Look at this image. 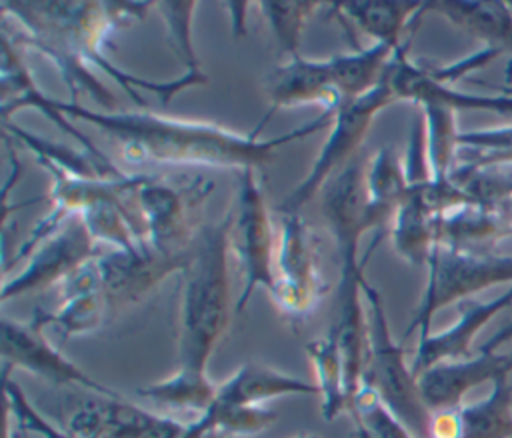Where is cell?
Returning a JSON list of instances; mask_svg holds the SVG:
<instances>
[{"mask_svg": "<svg viewBox=\"0 0 512 438\" xmlns=\"http://www.w3.org/2000/svg\"><path fill=\"white\" fill-rule=\"evenodd\" d=\"M512 374L510 352H496L480 348L462 360L440 362L418 376V388L430 412L460 408L464 396L484 384L494 382L498 376Z\"/></svg>", "mask_w": 512, "mask_h": 438, "instance_id": "cell-13", "label": "cell"}, {"mask_svg": "<svg viewBox=\"0 0 512 438\" xmlns=\"http://www.w3.org/2000/svg\"><path fill=\"white\" fill-rule=\"evenodd\" d=\"M456 160L474 168L512 166V124L460 132Z\"/></svg>", "mask_w": 512, "mask_h": 438, "instance_id": "cell-33", "label": "cell"}, {"mask_svg": "<svg viewBox=\"0 0 512 438\" xmlns=\"http://www.w3.org/2000/svg\"><path fill=\"white\" fill-rule=\"evenodd\" d=\"M278 414L268 406H228L214 402L204 414L188 422L182 438H206L210 434L248 438L266 432Z\"/></svg>", "mask_w": 512, "mask_h": 438, "instance_id": "cell-25", "label": "cell"}, {"mask_svg": "<svg viewBox=\"0 0 512 438\" xmlns=\"http://www.w3.org/2000/svg\"><path fill=\"white\" fill-rule=\"evenodd\" d=\"M512 304V284L492 300H464L458 304V318L454 324L440 332H428L426 336L418 338L414 358L410 362L412 372L416 378L440 364V362H452L472 356L470 348L476 338V334L504 308Z\"/></svg>", "mask_w": 512, "mask_h": 438, "instance_id": "cell-16", "label": "cell"}, {"mask_svg": "<svg viewBox=\"0 0 512 438\" xmlns=\"http://www.w3.org/2000/svg\"><path fill=\"white\" fill-rule=\"evenodd\" d=\"M24 430H20L12 420H10V416H8V420H6V438H24Z\"/></svg>", "mask_w": 512, "mask_h": 438, "instance_id": "cell-39", "label": "cell"}, {"mask_svg": "<svg viewBox=\"0 0 512 438\" xmlns=\"http://www.w3.org/2000/svg\"><path fill=\"white\" fill-rule=\"evenodd\" d=\"M92 258H96V242L82 218L72 216L58 232L42 240L30 252L26 266L16 276L4 278L0 300L6 304L8 300L28 292H36L52 284L58 286L66 276Z\"/></svg>", "mask_w": 512, "mask_h": 438, "instance_id": "cell-11", "label": "cell"}, {"mask_svg": "<svg viewBox=\"0 0 512 438\" xmlns=\"http://www.w3.org/2000/svg\"><path fill=\"white\" fill-rule=\"evenodd\" d=\"M368 318V350L362 384L372 386L384 406L410 430L414 438H430L432 412L422 400L418 378L406 362V352L392 336L380 292L362 278Z\"/></svg>", "mask_w": 512, "mask_h": 438, "instance_id": "cell-3", "label": "cell"}, {"mask_svg": "<svg viewBox=\"0 0 512 438\" xmlns=\"http://www.w3.org/2000/svg\"><path fill=\"white\" fill-rule=\"evenodd\" d=\"M110 396L94 394L82 400L68 416L64 432L70 438H102L106 422V400ZM122 398V396H120Z\"/></svg>", "mask_w": 512, "mask_h": 438, "instance_id": "cell-35", "label": "cell"}, {"mask_svg": "<svg viewBox=\"0 0 512 438\" xmlns=\"http://www.w3.org/2000/svg\"><path fill=\"white\" fill-rule=\"evenodd\" d=\"M196 2H156L154 8L164 20L168 42L174 48L178 60L184 64V72L200 74V62L192 42V20Z\"/></svg>", "mask_w": 512, "mask_h": 438, "instance_id": "cell-34", "label": "cell"}, {"mask_svg": "<svg viewBox=\"0 0 512 438\" xmlns=\"http://www.w3.org/2000/svg\"><path fill=\"white\" fill-rule=\"evenodd\" d=\"M230 216V252L236 256L244 274V286L234 312H242L256 288H266L268 294L272 292L276 274L272 218L256 170L238 172L236 202Z\"/></svg>", "mask_w": 512, "mask_h": 438, "instance_id": "cell-6", "label": "cell"}, {"mask_svg": "<svg viewBox=\"0 0 512 438\" xmlns=\"http://www.w3.org/2000/svg\"><path fill=\"white\" fill-rule=\"evenodd\" d=\"M428 434L430 438H462L460 408L432 412Z\"/></svg>", "mask_w": 512, "mask_h": 438, "instance_id": "cell-36", "label": "cell"}, {"mask_svg": "<svg viewBox=\"0 0 512 438\" xmlns=\"http://www.w3.org/2000/svg\"><path fill=\"white\" fill-rule=\"evenodd\" d=\"M0 328H2V362L6 370L10 368L24 370L52 384L80 386L100 396H110V398L122 396L118 390L102 384L100 380L90 376L84 368H80L70 358H66L56 346H52L50 340L44 336V328L32 318L28 322H22V320L2 316Z\"/></svg>", "mask_w": 512, "mask_h": 438, "instance_id": "cell-9", "label": "cell"}, {"mask_svg": "<svg viewBox=\"0 0 512 438\" xmlns=\"http://www.w3.org/2000/svg\"><path fill=\"white\" fill-rule=\"evenodd\" d=\"M188 258L190 250L186 254H164L154 250L150 244L134 252L110 250L100 254L96 262L110 310H122L138 304L172 272H182Z\"/></svg>", "mask_w": 512, "mask_h": 438, "instance_id": "cell-12", "label": "cell"}, {"mask_svg": "<svg viewBox=\"0 0 512 438\" xmlns=\"http://www.w3.org/2000/svg\"><path fill=\"white\" fill-rule=\"evenodd\" d=\"M314 374L316 388L320 396V412L326 422L336 420L342 412L348 410L346 382H344V364L334 336L328 332L324 338H316L306 342L304 346Z\"/></svg>", "mask_w": 512, "mask_h": 438, "instance_id": "cell-29", "label": "cell"}, {"mask_svg": "<svg viewBox=\"0 0 512 438\" xmlns=\"http://www.w3.org/2000/svg\"><path fill=\"white\" fill-rule=\"evenodd\" d=\"M412 36L396 50L390 66H388V80L396 94V100L414 102L416 106L424 104H438L452 110H488L506 114L512 112V96H482V94H468L460 92L454 86L442 84L430 76L426 64L414 62L408 56Z\"/></svg>", "mask_w": 512, "mask_h": 438, "instance_id": "cell-14", "label": "cell"}, {"mask_svg": "<svg viewBox=\"0 0 512 438\" xmlns=\"http://www.w3.org/2000/svg\"><path fill=\"white\" fill-rule=\"evenodd\" d=\"M396 100V94L390 86L388 72L384 80L370 90L368 94L342 102L332 112V124L328 128V136L312 162L308 174L294 186V190L278 204L280 214L284 212H300L304 204L312 198L320 196L322 188L334 178L352 158L360 154V146L364 136L368 134L374 118L380 110L390 106Z\"/></svg>", "mask_w": 512, "mask_h": 438, "instance_id": "cell-5", "label": "cell"}, {"mask_svg": "<svg viewBox=\"0 0 512 438\" xmlns=\"http://www.w3.org/2000/svg\"><path fill=\"white\" fill-rule=\"evenodd\" d=\"M508 340H512V322H508V324L502 326L494 336H490L488 342L482 344V348H486V350H498V348H500L504 342H508Z\"/></svg>", "mask_w": 512, "mask_h": 438, "instance_id": "cell-38", "label": "cell"}, {"mask_svg": "<svg viewBox=\"0 0 512 438\" xmlns=\"http://www.w3.org/2000/svg\"><path fill=\"white\" fill-rule=\"evenodd\" d=\"M4 124V132L10 134L14 140L22 142L28 150H32V154L38 158L36 162H50L62 170H68L76 176H84V178H122L126 176V172L118 170L108 158H96L92 154H88L86 150H74L70 146L46 140L42 136H36L28 130H24L22 126L10 122V120H2Z\"/></svg>", "mask_w": 512, "mask_h": 438, "instance_id": "cell-24", "label": "cell"}, {"mask_svg": "<svg viewBox=\"0 0 512 438\" xmlns=\"http://www.w3.org/2000/svg\"><path fill=\"white\" fill-rule=\"evenodd\" d=\"M400 46L374 42L346 54L330 56V70L342 102L356 100L374 90L386 76L388 66Z\"/></svg>", "mask_w": 512, "mask_h": 438, "instance_id": "cell-22", "label": "cell"}, {"mask_svg": "<svg viewBox=\"0 0 512 438\" xmlns=\"http://www.w3.org/2000/svg\"><path fill=\"white\" fill-rule=\"evenodd\" d=\"M362 278H364V266L340 268V282L336 292L338 314L330 328V334L338 344L342 364H344L348 410L356 392L362 386L366 350H368V318H366V302L362 294Z\"/></svg>", "mask_w": 512, "mask_h": 438, "instance_id": "cell-15", "label": "cell"}, {"mask_svg": "<svg viewBox=\"0 0 512 438\" xmlns=\"http://www.w3.org/2000/svg\"><path fill=\"white\" fill-rule=\"evenodd\" d=\"M34 108L48 116L58 128L70 134L82 148L106 158L98 146L70 120H80L96 126L102 134L118 144L126 162L174 164V166H208L226 170H262L268 166L276 150L284 144L308 138L322 128H330L332 112H322L318 118L290 128L284 134L262 138V130L272 118L264 114L258 126L246 134L206 120L174 118L158 112H106L90 110L78 102H64L46 96L34 84V78L18 54V46L10 36H2V120L18 110Z\"/></svg>", "mask_w": 512, "mask_h": 438, "instance_id": "cell-1", "label": "cell"}, {"mask_svg": "<svg viewBox=\"0 0 512 438\" xmlns=\"http://www.w3.org/2000/svg\"><path fill=\"white\" fill-rule=\"evenodd\" d=\"M388 236L396 254L412 266H426L438 244V218L426 208L420 194L410 188L392 216Z\"/></svg>", "mask_w": 512, "mask_h": 438, "instance_id": "cell-21", "label": "cell"}, {"mask_svg": "<svg viewBox=\"0 0 512 438\" xmlns=\"http://www.w3.org/2000/svg\"><path fill=\"white\" fill-rule=\"evenodd\" d=\"M510 358H512V350H510Z\"/></svg>", "mask_w": 512, "mask_h": 438, "instance_id": "cell-42", "label": "cell"}, {"mask_svg": "<svg viewBox=\"0 0 512 438\" xmlns=\"http://www.w3.org/2000/svg\"><path fill=\"white\" fill-rule=\"evenodd\" d=\"M266 98V114L270 116L280 108L300 106H320L322 112H334L342 104L328 58L314 60L302 54L288 58L268 74Z\"/></svg>", "mask_w": 512, "mask_h": 438, "instance_id": "cell-17", "label": "cell"}, {"mask_svg": "<svg viewBox=\"0 0 512 438\" xmlns=\"http://www.w3.org/2000/svg\"><path fill=\"white\" fill-rule=\"evenodd\" d=\"M278 228L276 274L270 298L286 318L298 322L308 318L326 294L318 262V242L300 212L280 214Z\"/></svg>", "mask_w": 512, "mask_h": 438, "instance_id": "cell-7", "label": "cell"}, {"mask_svg": "<svg viewBox=\"0 0 512 438\" xmlns=\"http://www.w3.org/2000/svg\"><path fill=\"white\" fill-rule=\"evenodd\" d=\"M282 396H318V388L268 364L246 362L218 384L214 402L228 406H264V402Z\"/></svg>", "mask_w": 512, "mask_h": 438, "instance_id": "cell-19", "label": "cell"}, {"mask_svg": "<svg viewBox=\"0 0 512 438\" xmlns=\"http://www.w3.org/2000/svg\"><path fill=\"white\" fill-rule=\"evenodd\" d=\"M438 12L452 26L484 42V48L512 54V6L506 2H428V12Z\"/></svg>", "mask_w": 512, "mask_h": 438, "instance_id": "cell-20", "label": "cell"}, {"mask_svg": "<svg viewBox=\"0 0 512 438\" xmlns=\"http://www.w3.org/2000/svg\"><path fill=\"white\" fill-rule=\"evenodd\" d=\"M420 110L426 128V150L432 180H446L450 178L458 158L460 132L456 128V110L438 104H424Z\"/></svg>", "mask_w": 512, "mask_h": 438, "instance_id": "cell-31", "label": "cell"}, {"mask_svg": "<svg viewBox=\"0 0 512 438\" xmlns=\"http://www.w3.org/2000/svg\"><path fill=\"white\" fill-rule=\"evenodd\" d=\"M270 32L286 58L300 54V40L310 16L322 8L318 2H258Z\"/></svg>", "mask_w": 512, "mask_h": 438, "instance_id": "cell-32", "label": "cell"}, {"mask_svg": "<svg viewBox=\"0 0 512 438\" xmlns=\"http://www.w3.org/2000/svg\"><path fill=\"white\" fill-rule=\"evenodd\" d=\"M292 438H316V436H312V434H296Z\"/></svg>", "mask_w": 512, "mask_h": 438, "instance_id": "cell-41", "label": "cell"}, {"mask_svg": "<svg viewBox=\"0 0 512 438\" xmlns=\"http://www.w3.org/2000/svg\"><path fill=\"white\" fill-rule=\"evenodd\" d=\"M344 26H354L374 42L402 46L418 28L428 2H346L330 6Z\"/></svg>", "mask_w": 512, "mask_h": 438, "instance_id": "cell-18", "label": "cell"}, {"mask_svg": "<svg viewBox=\"0 0 512 438\" xmlns=\"http://www.w3.org/2000/svg\"><path fill=\"white\" fill-rule=\"evenodd\" d=\"M368 158L360 152L352 158L320 192L322 214L334 238L342 266H364L358 258L360 238L368 230H378V236L388 234V224L374 212L366 188Z\"/></svg>", "mask_w": 512, "mask_h": 438, "instance_id": "cell-8", "label": "cell"}, {"mask_svg": "<svg viewBox=\"0 0 512 438\" xmlns=\"http://www.w3.org/2000/svg\"><path fill=\"white\" fill-rule=\"evenodd\" d=\"M222 8H226L228 12H232V30H234V36L244 34V32H246V16H244V10L248 8V4L226 2V4H222Z\"/></svg>", "mask_w": 512, "mask_h": 438, "instance_id": "cell-37", "label": "cell"}, {"mask_svg": "<svg viewBox=\"0 0 512 438\" xmlns=\"http://www.w3.org/2000/svg\"><path fill=\"white\" fill-rule=\"evenodd\" d=\"M110 312L104 290H92L84 294H76L70 298H62L54 312L36 310L32 320L42 328L52 326L62 340L72 336H84L96 332Z\"/></svg>", "mask_w": 512, "mask_h": 438, "instance_id": "cell-30", "label": "cell"}, {"mask_svg": "<svg viewBox=\"0 0 512 438\" xmlns=\"http://www.w3.org/2000/svg\"><path fill=\"white\" fill-rule=\"evenodd\" d=\"M500 90V94H506V96H512V86H500L498 88Z\"/></svg>", "mask_w": 512, "mask_h": 438, "instance_id": "cell-40", "label": "cell"}, {"mask_svg": "<svg viewBox=\"0 0 512 438\" xmlns=\"http://www.w3.org/2000/svg\"><path fill=\"white\" fill-rule=\"evenodd\" d=\"M188 422L156 414L122 398L106 400L102 438H182Z\"/></svg>", "mask_w": 512, "mask_h": 438, "instance_id": "cell-26", "label": "cell"}, {"mask_svg": "<svg viewBox=\"0 0 512 438\" xmlns=\"http://www.w3.org/2000/svg\"><path fill=\"white\" fill-rule=\"evenodd\" d=\"M212 190V182L196 180L176 188L154 176H146L136 192L148 244L164 254H186L196 232L190 226V208Z\"/></svg>", "mask_w": 512, "mask_h": 438, "instance_id": "cell-10", "label": "cell"}, {"mask_svg": "<svg viewBox=\"0 0 512 438\" xmlns=\"http://www.w3.org/2000/svg\"><path fill=\"white\" fill-rule=\"evenodd\" d=\"M230 212L198 228L182 270L178 366L206 370L234 312L230 288Z\"/></svg>", "mask_w": 512, "mask_h": 438, "instance_id": "cell-2", "label": "cell"}, {"mask_svg": "<svg viewBox=\"0 0 512 438\" xmlns=\"http://www.w3.org/2000/svg\"><path fill=\"white\" fill-rule=\"evenodd\" d=\"M136 394L158 406L176 412H194L200 416L214 404L218 384L210 380L206 370H190L178 366L174 374L148 386H140Z\"/></svg>", "mask_w": 512, "mask_h": 438, "instance_id": "cell-23", "label": "cell"}, {"mask_svg": "<svg viewBox=\"0 0 512 438\" xmlns=\"http://www.w3.org/2000/svg\"><path fill=\"white\" fill-rule=\"evenodd\" d=\"M366 188L374 212L388 224L410 192L404 162L392 146H380L366 164Z\"/></svg>", "mask_w": 512, "mask_h": 438, "instance_id": "cell-27", "label": "cell"}, {"mask_svg": "<svg viewBox=\"0 0 512 438\" xmlns=\"http://www.w3.org/2000/svg\"><path fill=\"white\" fill-rule=\"evenodd\" d=\"M426 270V286L404 338L416 330L418 338L432 332V318L448 304H460L498 284H512V256L498 254L494 248L436 244Z\"/></svg>", "mask_w": 512, "mask_h": 438, "instance_id": "cell-4", "label": "cell"}, {"mask_svg": "<svg viewBox=\"0 0 512 438\" xmlns=\"http://www.w3.org/2000/svg\"><path fill=\"white\" fill-rule=\"evenodd\" d=\"M462 438H512L510 376H498L486 398L462 404Z\"/></svg>", "mask_w": 512, "mask_h": 438, "instance_id": "cell-28", "label": "cell"}]
</instances>
